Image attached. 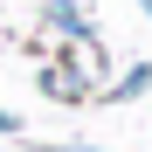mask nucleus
<instances>
[{
	"label": "nucleus",
	"mask_w": 152,
	"mask_h": 152,
	"mask_svg": "<svg viewBox=\"0 0 152 152\" xmlns=\"http://www.w3.org/2000/svg\"><path fill=\"white\" fill-rule=\"evenodd\" d=\"M56 62L83 76V83H90V97H97V83L111 76V56H104V42H97V35H76V42H62V56H56Z\"/></svg>",
	"instance_id": "1"
},
{
	"label": "nucleus",
	"mask_w": 152,
	"mask_h": 152,
	"mask_svg": "<svg viewBox=\"0 0 152 152\" xmlns=\"http://www.w3.org/2000/svg\"><path fill=\"white\" fill-rule=\"evenodd\" d=\"M42 28L56 42H76V35H97V21L76 7V0H42Z\"/></svg>",
	"instance_id": "2"
},
{
	"label": "nucleus",
	"mask_w": 152,
	"mask_h": 152,
	"mask_svg": "<svg viewBox=\"0 0 152 152\" xmlns=\"http://www.w3.org/2000/svg\"><path fill=\"white\" fill-rule=\"evenodd\" d=\"M42 97L48 104H90V83L76 69H62V62H42Z\"/></svg>",
	"instance_id": "3"
},
{
	"label": "nucleus",
	"mask_w": 152,
	"mask_h": 152,
	"mask_svg": "<svg viewBox=\"0 0 152 152\" xmlns=\"http://www.w3.org/2000/svg\"><path fill=\"white\" fill-rule=\"evenodd\" d=\"M145 90H152V62H132L118 83H104L97 97H104V104H132V97H145Z\"/></svg>",
	"instance_id": "4"
},
{
	"label": "nucleus",
	"mask_w": 152,
	"mask_h": 152,
	"mask_svg": "<svg viewBox=\"0 0 152 152\" xmlns=\"http://www.w3.org/2000/svg\"><path fill=\"white\" fill-rule=\"evenodd\" d=\"M0 132H14V118H7V111H0Z\"/></svg>",
	"instance_id": "5"
}]
</instances>
